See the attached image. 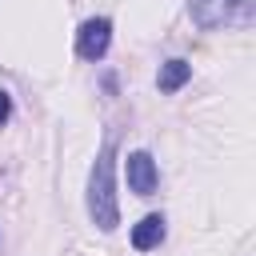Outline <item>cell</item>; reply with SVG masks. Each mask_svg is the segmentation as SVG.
Listing matches in <instances>:
<instances>
[{
    "label": "cell",
    "instance_id": "cell-1",
    "mask_svg": "<svg viewBox=\"0 0 256 256\" xmlns=\"http://www.w3.org/2000/svg\"><path fill=\"white\" fill-rule=\"evenodd\" d=\"M88 216L100 232H112L120 224V208H116V184H112V148H104L88 172Z\"/></svg>",
    "mask_w": 256,
    "mask_h": 256
},
{
    "label": "cell",
    "instance_id": "cell-2",
    "mask_svg": "<svg viewBox=\"0 0 256 256\" xmlns=\"http://www.w3.org/2000/svg\"><path fill=\"white\" fill-rule=\"evenodd\" d=\"M108 44H112V20L108 16H92L80 24V32H76V56L80 60H104Z\"/></svg>",
    "mask_w": 256,
    "mask_h": 256
},
{
    "label": "cell",
    "instance_id": "cell-3",
    "mask_svg": "<svg viewBox=\"0 0 256 256\" xmlns=\"http://www.w3.org/2000/svg\"><path fill=\"white\" fill-rule=\"evenodd\" d=\"M124 176H128V192H136V196H152L156 184H160V168L148 152H128Z\"/></svg>",
    "mask_w": 256,
    "mask_h": 256
},
{
    "label": "cell",
    "instance_id": "cell-4",
    "mask_svg": "<svg viewBox=\"0 0 256 256\" xmlns=\"http://www.w3.org/2000/svg\"><path fill=\"white\" fill-rule=\"evenodd\" d=\"M240 8L244 0H188V12L200 28H224Z\"/></svg>",
    "mask_w": 256,
    "mask_h": 256
},
{
    "label": "cell",
    "instance_id": "cell-5",
    "mask_svg": "<svg viewBox=\"0 0 256 256\" xmlns=\"http://www.w3.org/2000/svg\"><path fill=\"white\" fill-rule=\"evenodd\" d=\"M164 216L160 212H148L140 224H132V248L136 252H152V248H160V240H164Z\"/></svg>",
    "mask_w": 256,
    "mask_h": 256
},
{
    "label": "cell",
    "instance_id": "cell-6",
    "mask_svg": "<svg viewBox=\"0 0 256 256\" xmlns=\"http://www.w3.org/2000/svg\"><path fill=\"white\" fill-rule=\"evenodd\" d=\"M188 80H192V64L188 60H164L160 72H156V88L160 92H180Z\"/></svg>",
    "mask_w": 256,
    "mask_h": 256
},
{
    "label": "cell",
    "instance_id": "cell-7",
    "mask_svg": "<svg viewBox=\"0 0 256 256\" xmlns=\"http://www.w3.org/2000/svg\"><path fill=\"white\" fill-rule=\"evenodd\" d=\"M8 116H12V96L0 88V124H8Z\"/></svg>",
    "mask_w": 256,
    "mask_h": 256
}]
</instances>
